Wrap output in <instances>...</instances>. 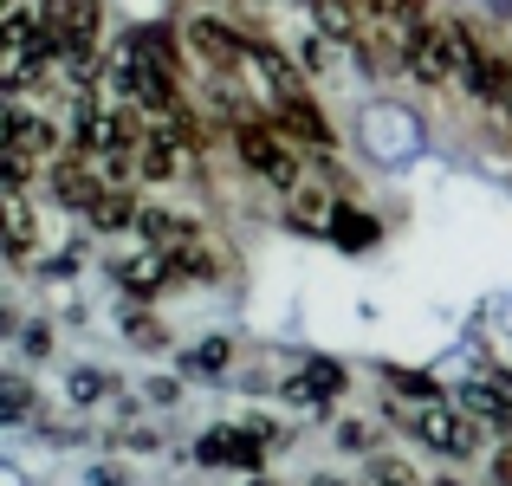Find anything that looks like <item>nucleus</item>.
<instances>
[{
	"instance_id": "f257e3e1",
	"label": "nucleus",
	"mask_w": 512,
	"mask_h": 486,
	"mask_svg": "<svg viewBox=\"0 0 512 486\" xmlns=\"http://www.w3.org/2000/svg\"><path fill=\"white\" fill-rule=\"evenodd\" d=\"M234 150H240V162H247L253 175H266L273 188H299L305 162H299V150H292V137H286V130L240 117V124H234Z\"/></svg>"
},
{
	"instance_id": "f03ea898",
	"label": "nucleus",
	"mask_w": 512,
	"mask_h": 486,
	"mask_svg": "<svg viewBox=\"0 0 512 486\" xmlns=\"http://www.w3.org/2000/svg\"><path fill=\"white\" fill-rule=\"evenodd\" d=\"M409 428L428 441V448H441V454H467V448L487 441V428H480L474 415H454V409H441V402H428L422 415H409Z\"/></svg>"
},
{
	"instance_id": "7ed1b4c3",
	"label": "nucleus",
	"mask_w": 512,
	"mask_h": 486,
	"mask_svg": "<svg viewBox=\"0 0 512 486\" xmlns=\"http://www.w3.org/2000/svg\"><path fill=\"white\" fill-rule=\"evenodd\" d=\"M52 188H59V201L65 208H98V195L111 188V175H104V162L91 156V150H78V156H59L52 162Z\"/></svg>"
},
{
	"instance_id": "20e7f679",
	"label": "nucleus",
	"mask_w": 512,
	"mask_h": 486,
	"mask_svg": "<svg viewBox=\"0 0 512 486\" xmlns=\"http://www.w3.org/2000/svg\"><path fill=\"white\" fill-rule=\"evenodd\" d=\"M188 46H195V59L208 65V72H221V78H234L240 65H247V39L234 33V26H221V20H195L188 26Z\"/></svg>"
},
{
	"instance_id": "39448f33",
	"label": "nucleus",
	"mask_w": 512,
	"mask_h": 486,
	"mask_svg": "<svg viewBox=\"0 0 512 486\" xmlns=\"http://www.w3.org/2000/svg\"><path fill=\"white\" fill-rule=\"evenodd\" d=\"M279 130H286L292 143H305V150H318V156H331V124H325V111H318L305 91H292V98H279Z\"/></svg>"
},
{
	"instance_id": "423d86ee",
	"label": "nucleus",
	"mask_w": 512,
	"mask_h": 486,
	"mask_svg": "<svg viewBox=\"0 0 512 486\" xmlns=\"http://www.w3.org/2000/svg\"><path fill=\"white\" fill-rule=\"evenodd\" d=\"M260 448H266V435H253V428H214L201 441V461L208 467H260Z\"/></svg>"
},
{
	"instance_id": "0eeeda50",
	"label": "nucleus",
	"mask_w": 512,
	"mask_h": 486,
	"mask_svg": "<svg viewBox=\"0 0 512 486\" xmlns=\"http://www.w3.org/2000/svg\"><path fill=\"white\" fill-rule=\"evenodd\" d=\"M182 156H188V137H175V130L150 124V137H143V150H137V175L169 182V175H182Z\"/></svg>"
},
{
	"instance_id": "6e6552de",
	"label": "nucleus",
	"mask_w": 512,
	"mask_h": 486,
	"mask_svg": "<svg viewBox=\"0 0 512 486\" xmlns=\"http://www.w3.org/2000/svg\"><path fill=\"white\" fill-rule=\"evenodd\" d=\"M117 59L156 65V72H182V52H175V33H169V26H137V33L124 39V52H117Z\"/></svg>"
},
{
	"instance_id": "1a4fd4ad",
	"label": "nucleus",
	"mask_w": 512,
	"mask_h": 486,
	"mask_svg": "<svg viewBox=\"0 0 512 486\" xmlns=\"http://www.w3.org/2000/svg\"><path fill=\"white\" fill-rule=\"evenodd\" d=\"M169 279H182L169 253H137V260L117 266V286H124V292H163Z\"/></svg>"
},
{
	"instance_id": "9d476101",
	"label": "nucleus",
	"mask_w": 512,
	"mask_h": 486,
	"mask_svg": "<svg viewBox=\"0 0 512 486\" xmlns=\"http://www.w3.org/2000/svg\"><path fill=\"white\" fill-rule=\"evenodd\" d=\"M0 247H7V253L33 247V208H26L13 188H0Z\"/></svg>"
},
{
	"instance_id": "9b49d317",
	"label": "nucleus",
	"mask_w": 512,
	"mask_h": 486,
	"mask_svg": "<svg viewBox=\"0 0 512 486\" xmlns=\"http://www.w3.org/2000/svg\"><path fill=\"white\" fill-rule=\"evenodd\" d=\"M137 227L150 234V247H156V253H182L188 240H195V227H188L182 214H169V208H143V221H137Z\"/></svg>"
},
{
	"instance_id": "f8f14e48",
	"label": "nucleus",
	"mask_w": 512,
	"mask_h": 486,
	"mask_svg": "<svg viewBox=\"0 0 512 486\" xmlns=\"http://www.w3.org/2000/svg\"><path fill=\"white\" fill-rule=\"evenodd\" d=\"M143 221V208H137V195H130V188H104L98 195V208H91V227H104V234H111V227H137Z\"/></svg>"
},
{
	"instance_id": "ddd939ff",
	"label": "nucleus",
	"mask_w": 512,
	"mask_h": 486,
	"mask_svg": "<svg viewBox=\"0 0 512 486\" xmlns=\"http://www.w3.org/2000/svg\"><path fill=\"white\" fill-rule=\"evenodd\" d=\"M175 273L182 279H221V247H208V240H188L182 253H169Z\"/></svg>"
},
{
	"instance_id": "4468645a",
	"label": "nucleus",
	"mask_w": 512,
	"mask_h": 486,
	"mask_svg": "<svg viewBox=\"0 0 512 486\" xmlns=\"http://www.w3.org/2000/svg\"><path fill=\"white\" fill-rule=\"evenodd\" d=\"M338 389H344V370H338V363H312V370H299L292 396H305V402H312V396H338Z\"/></svg>"
},
{
	"instance_id": "2eb2a0df",
	"label": "nucleus",
	"mask_w": 512,
	"mask_h": 486,
	"mask_svg": "<svg viewBox=\"0 0 512 486\" xmlns=\"http://www.w3.org/2000/svg\"><path fill=\"white\" fill-rule=\"evenodd\" d=\"M331 227H338L344 247H370V240H376V221L363 208H331Z\"/></svg>"
},
{
	"instance_id": "dca6fc26",
	"label": "nucleus",
	"mask_w": 512,
	"mask_h": 486,
	"mask_svg": "<svg viewBox=\"0 0 512 486\" xmlns=\"http://www.w3.org/2000/svg\"><path fill=\"white\" fill-rule=\"evenodd\" d=\"M227 357H234V344H227V337H208V344L188 350V370H195V376H214V370H227Z\"/></svg>"
},
{
	"instance_id": "f3484780",
	"label": "nucleus",
	"mask_w": 512,
	"mask_h": 486,
	"mask_svg": "<svg viewBox=\"0 0 512 486\" xmlns=\"http://www.w3.org/2000/svg\"><path fill=\"white\" fill-rule=\"evenodd\" d=\"M26 409H33V389L20 376H0V422H26Z\"/></svg>"
},
{
	"instance_id": "a211bd4d",
	"label": "nucleus",
	"mask_w": 512,
	"mask_h": 486,
	"mask_svg": "<svg viewBox=\"0 0 512 486\" xmlns=\"http://www.w3.org/2000/svg\"><path fill=\"white\" fill-rule=\"evenodd\" d=\"M370 486H415V474H409L402 461H389V454H383V461H370Z\"/></svg>"
},
{
	"instance_id": "6ab92c4d",
	"label": "nucleus",
	"mask_w": 512,
	"mask_h": 486,
	"mask_svg": "<svg viewBox=\"0 0 512 486\" xmlns=\"http://www.w3.org/2000/svg\"><path fill=\"white\" fill-rule=\"evenodd\" d=\"M104 389H111V376H98V370H78V376H72V396H78V402H98Z\"/></svg>"
},
{
	"instance_id": "aec40b11",
	"label": "nucleus",
	"mask_w": 512,
	"mask_h": 486,
	"mask_svg": "<svg viewBox=\"0 0 512 486\" xmlns=\"http://www.w3.org/2000/svg\"><path fill=\"white\" fill-rule=\"evenodd\" d=\"M299 65H305V72H325V65H331V46H325V39H305Z\"/></svg>"
},
{
	"instance_id": "412c9836",
	"label": "nucleus",
	"mask_w": 512,
	"mask_h": 486,
	"mask_svg": "<svg viewBox=\"0 0 512 486\" xmlns=\"http://www.w3.org/2000/svg\"><path fill=\"white\" fill-rule=\"evenodd\" d=\"M396 389H409V396H422V402H435V383H428V376H396Z\"/></svg>"
},
{
	"instance_id": "4be33fe9",
	"label": "nucleus",
	"mask_w": 512,
	"mask_h": 486,
	"mask_svg": "<svg viewBox=\"0 0 512 486\" xmlns=\"http://www.w3.org/2000/svg\"><path fill=\"white\" fill-rule=\"evenodd\" d=\"M130 337H137V344H163V331H156L150 318H130Z\"/></svg>"
},
{
	"instance_id": "5701e85b",
	"label": "nucleus",
	"mask_w": 512,
	"mask_h": 486,
	"mask_svg": "<svg viewBox=\"0 0 512 486\" xmlns=\"http://www.w3.org/2000/svg\"><path fill=\"white\" fill-rule=\"evenodd\" d=\"M493 480H500V486H512V448L500 454V461H493Z\"/></svg>"
},
{
	"instance_id": "b1692460",
	"label": "nucleus",
	"mask_w": 512,
	"mask_h": 486,
	"mask_svg": "<svg viewBox=\"0 0 512 486\" xmlns=\"http://www.w3.org/2000/svg\"><path fill=\"white\" fill-rule=\"evenodd\" d=\"M318 486H338V480H318Z\"/></svg>"
}]
</instances>
